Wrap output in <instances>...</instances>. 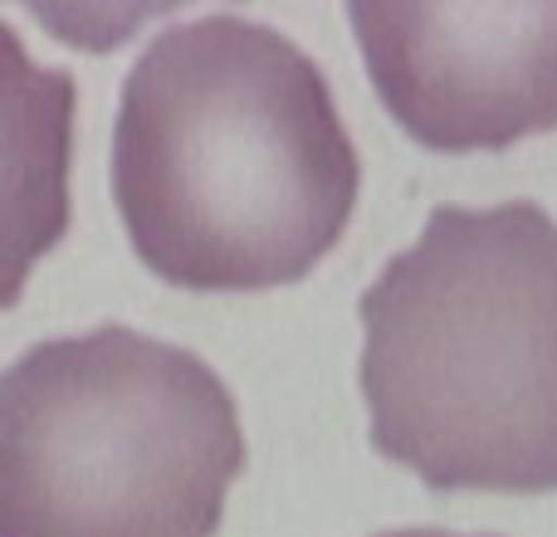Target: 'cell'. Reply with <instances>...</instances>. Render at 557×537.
I'll use <instances>...</instances> for the list:
<instances>
[{
  "mask_svg": "<svg viewBox=\"0 0 557 537\" xmlns=\"http://www.w3.org/2000/svg\"><path fill=\"white\" fill-rule=\"evenodd\" d=\"M386 113L435 152L557 127V5H347Z\"/></svg>",
  "mask_w": 557,
  "mask_h": 537,
  "instance_id": "4",
  "label": "cell"
},
{
  "mask_svg": "<svg viewBox=\"0 0 557 537\" xmlns=\"http://www.w3.org/2000/svg\"><path fill=\"white\" fill-rule=\"evenodd\" d=\"M240 470L225 382L137 327L54 337L0 376V537H211Z\"/></svg>",
  "mask_w": 557,
  "mask_h": 537,
  "instance_id": "3",
  "label": "cell"
},
{
  "mask_svg": "<svg viewBox=\"0 0 557 537\" xmlns=\"http://www.w3.org/2000/svg\"><path fill=\"white\" fill-rule=\"evenodd\" d=\"M382 537H470V533H450V528H396V533H382ZM484 537V533H474Z\"/></svg>",
  "mask_w": 557,
  "mask_h": 537,
  "instance_id": "6",
  "label": "cell"
},
{
  "mask_svg": "<svg viewBox=\"0 0 557 537\" xmlns=\"http://www.w3.org/2000/svg\"><path fill=\"white\" fill-rule=\"evenodd\" d=\"M357 186L327 78L260 20L162 29L123 78L113 196L137 260L166 284H294L347 230Z\"/></svg>",
  "mask_w": 557,
  "mask_h": 537,
  "instance_id": "1",
  "label": "cell"
},
{
  "mask_svg": "<svg viewBox=\"0 0 557 537\" xmlns=\"http://www.w3.org/2000/svg\"><path fill=\"white\" fill-rule=\"evenodd\" d=\"M372 445L435 489H557V221L441 205L362 294Z\"/></svg>",
  "mask_w": 557,
  "mask_h": 537,
  "instance_id": "2",
  "label": "cell"
},
{
  "mask_svg": "<svg viewBox=\"0 0 557 537\" xmlns=\"http://www.w3.org/2000/svg\"><path fill=\"white\" fill-rule=\"evenodd\" d=\"M74 103V78L35 64L25 39L0 25V308L69 230Z\"/></svg>",
  "mask_w": 557,
  "mask_h": 537,
  "instance_id": "5",
  "label": "cell"
}]
</instances>
